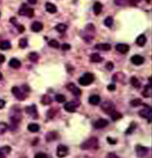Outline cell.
I'll list each match as a JSON object with an SVG mask.
<instances>
[{
  "label": "cell",
  "mask_w": 152,
  "mask_h": 158,
  "mask_svg": "<svg viewBox=\"0 0 152 158\" xmlns=\"http://www.w3.org/2000/svg\"><path fill=\"white\" fill-rule=\"evenodd\" d=\"M28 46V40L26 38H21L19 41V47L21 48H26Z\"/></svg>",
  "instance_id": "43"
},
{
  "label": "cell",
  "mask_w": 152,
  "mask_h": 158,
  "mask_svg": "<svg viewBox=\"0 0 152 158\" xmlns=\"http://www.w3.org/2000/svg\"><path fill=\"white\" fill-rule=\"evenodd\" d=\"M80 105V102L79 101H72L70 102H67L64 104V109L67 112H75L76 111L77 107Z\"/></svg>",
  "instance_id": "7"
},
{
  "label": "cell",
  "mask_w": 152,
  "mask_h": 158,
  "mask_svg": "<svg viewBox=\"0 0 152 158\" xmlns=\"http://www.w3.org/2000/svg\"><path fill=\"white\" fill-rule=\"evenodd\" d=\"M113 80L114 81H120V82H124V80H125V75H124L123 73L121 72H118V73H116L115 75L113 76Z\"/></svg>",
  "instance_id": "21"
},
{
  "label": "cell",
  "mask_w": 152,
  "mask_h": 158,
  "mask_svg": "<svg viewBox=\"0 0 152 158\" xmlns=\"http://www.w3.org/2000/svg\"><path fill=\"white\" fill-rule=\"evenodd\" d=\"M43 29H44V26L40 21H34L31 26V29L34 32H40L41 31H42Z\"/></svg>",
  "instance_id": "20"
},
{
  "label": "cell",
  "mask_w": 152,
  "mask_h": 158,
  "mask_svg": "<svg viewBox=\"0 0 152 158\" xmlns=\"http://www.w3.org/2000/svg\"><path fill=\"white\" fill-rule=\"evenodd\" d=\"M18 14L21 16H26V17L31 18L34 15V10H33V9L29 7L27 4L23 3L18 10Z\"/></svg>",
  "instance_id": "4"
},
{
  "label": "cell",
  "mask_w": 152,
  "mask_h": 158,
  "mask_svg": "<svg viewBox=\"0 0 152 158\" xmlns=\"http://www.w3.org/2000/svg\"><path fill=\"white\" fill-rule=\"evenodd\" d=\"M28 130L32 133L37 132L40 130V126L37 124H30L28 125Z\"/></svg>",
  "instance_id": "33"
},
{
  "label": "cell",
  "mask_w": 152,
  "mask_h": 158,
  "mask_svg": "<svg viewBox=\"0 0 152 158\" xmlns=\"http://www.w3.org/2000/svg\"><path fill=\"white\" fill-rule=\"evenodd\" d=\"M3 79V75H2V73L0 72V80H2Z\"/></svg>",
  "instance_id": "56"
},
{
  "label": "cell",
  "mask_w": 152,
  "mask_h": 158,
  "mask_svg": "<svg viewBox=\"0 0 152 158\" xmlns=\"http://www.w3.org/2000/svg\"><path fill=\"white\" fill-rule=\"evenodd\" d=\"M35 157H48V155L43 152H38L35 155Z\"/></svg>",
  "instance_id": "51"
},
{
  "label": "cell",
  "mask_w": 152,
  "mask_h": 158,
  "mask_svg": "<svg viewBox=\"0 0 152 158\" xmlns=\"http://www.w3.org/2000/svg\"><path fill=\"white\" fill-rule=\"evenodd\" d=\"M0 16H1V13H0Z\"/></svg>",
  "instance_id": "57"
},
{
  "label": "cell",
  "mask_w": 152,
  "mask_h": 158,
  "mask_svg": "<svg viewBox=\"0 0 152 158\" xmlns=\"http://www.w3.org/2000/svg\"><path fill=\"white\" fill-rule=\"evenodd\" d=\"M142 94L144 97H151V82H149L148 85H146L144 87V89H143Z\"/></svg>",
  "instance_id": "24"
},
{
  "label": "cell",
  "mask_w": 152,
  "mask_h": 158,
  "mask_svg": "<svg viewBox=\"0 0 152 158\" xmlns=\"http://www.w3.org/2000/svg\"><path fill=\"white\" fill-rule=\"evenodd\" d=\"M107 89L109 91H114L116 89V86L114 84H109L108 86H107Z\"/></svg>",
  "instance_id": "50"
},
{
  "label": "cell",
  "mask_w": 152,
  "mask_h": 158,
  "mask_svg": "<svg viewBox=\"0 0 152 158\" xmlns=\"http://www.w3.org/2000/svg\"><path fill=\"white\" fill-rule=\"evenodd\" d=\"M57 113V111H56V108H52V109H50L48 112V119H53L56 114Z\"/></svg>",
  "instance_id": "45"
},
{
  "label": "cell",
  "mask_w": 152,
  "mask_h": 158,
  "mask_svg": "<svg viewBox=\"0 0 152 158\" xmlns=\"http://www.w3.org/2000/svg\"><path fill=\"white\" fill-rule=\"evenodd\" d=\"M93 10H94V14L96 15L100 14V13L102 10V4L99 2H96V3L94 4V6H93Z\"/></svg>",
  "instance_id": "30"
},
{
  "label": "cell",
  "mask_w": 152,
  "mask_h": 158,
  "mask_svg": "<svg viewBox=\"0 0 152 158\" xmlns=\"http://www.w3.org/2000/svg\"><path fill=\"white\" fill-rule=\"evenodd\" d=\"M130 82H131V85H132V86L134 87V88H135V89H140L141 87L140 81V80H139L136 77H135V76H133V77L131 78V79H130Z\"/></svg>",
  "instance_id": "29"
},
{
  "label": "cell",
  "mask_w": 152,
  "mask_h": 158,
  "mask_svg": "<svg viewBox=\"0 0 152 158\" xmlns=\"http://www.w3.org/2000/svg\"><path fill=\"white\" fill-rule=\"evenodd\" d=\"M61 48L63 51H68L69 49H70V45L69 43H63V45H62Z\"/></svg>",
  "instance_id": "47"
},
{
  "label": "cell",
  "mask_w": 152,
  "mask_h": 158,
  "mask_svg": "<svg viewBox=\"0 0 152 158\" xmlns=\"http://www.w3.org/2000/svg\"><path fill=\"white\" fill-rule=\"evenodd\" d=\"M52 101H53V100H52L51 97L47 94L44 95L41 97V103L44 104V105H49L50 103H52Z\"/></svg>",
  "instance_id": "32"
},
{
  "label": "cell",
  "mask_w": 152,
  "mask_h": 158,
  "mask_svg": "<svg viewBox=\"0 0 152 158\" xmlns=\"http://www.w3.org/2000/svg\"><path fill=\"white\" fill-rule=\"evenodd\" d=\"M104 23H105V25L107 27H112V26H113V18L112 17H107L105 19V21H104Z\"/></svg>",
  "instance_id": "41"
},
{
  "label": "cell",
  "mask_w": 152,
  "mask_h": 158,
  "mask_svg": "<svg viewBox=\"0 0 152 158\" xmlns=\"http://www.w3.org/2000/svg\"><path fill=\"white\" fill-rule=\"evenodd\" d=\"M55 100L58 103H64L66 101V97L63 94H56L55 96Z\"/></svg>",
  "instance_id": "38"
},
{
  "label": "cell",
  "mask_w": 152,
  "mask_h": 158,
  "mask_svg": "<svg viewBox=\"0 0 152 158\" xmlns=\"http://www.w3.org/2000/svg\"><path fill=\"white\" fill-rule=\"evenodd\" d=\"M111 45L109 43H97L95 45V48L99 51H103V52H108L111 50Z\"/></svg>",
  "instance_id": "18"
},
{
  "label": "cell",
  "mask_w": 152,
  "mask_h": 158,
  "mask_svg": "<svg viewBox=\"0 0 152 158\" xmlns=\"http://www.w3.org/2000/svg\"><path fill=\"white\" fill-rule=\"evenodd\" d=\"M135 152L136 155L139 157H144L148 153V149L146 147H144L141 145H137L135 146Z\"/></svg>",
  "instance_id": "13"
},
{
  "label": "cell",
  "mask_w": 152,
  "mask_h": 158,
  "mask_svg": "<svg viewBox=\"0 0 152 158\" xmlns=\"http://www.w3.org/2000/svg\"><path fill=\"white\" fill-rule=\"evenodd\" d=\"M94 81V75L91 73H86L79 79V84L82 86H87L93 83Z\"/></svg>",
  "instance_id": "3"
},
{
  "label": "cell",
  "mask_w": 152,
  "mask_h": 158,
  "mask_svg": "<svg viewBox=\"0 0 152 158\" xmlns=\"http://www.w3.org/2000/svg\"><path fill=\"white\" fill-rule=\"evenodd\" d=\"M139 115L140 116H141L142 118L146 119L148 122H151V115H152V112H151V107L147 106L145 108H143L141 109L140 112H139Z\"/></svg>",
  "instance_id": "8"
},
{
  "label": "cell",
  "mask_w": 152,
  "mask_h": 158,
  "mask_svg": "<svg viewBox=\"0 0 152 158\" xmlns=\"http://www.w3.org/2000/svg\"><path fill=\"white\" fill-rule=\"evenodd\" d=\"M110 117H111V119H113V121H117V120H119L120 119L122 118V115L120 114V112H117L116 110L115 111H113V112H112L111 114H110Z\"/></svg>",
  "instance_id": "36"
},
{
  "label": "cell",
  "mask_w": 152,
  "mask_h": 158,
  "mask_svg": "<svg viewBox=\"0 0 152 158\" xmlns=\"http://www.w3.org/2000/svg\"><path fill=\"white\" fill-rule=\"evenodd\" d=\"M108 122L107 119H98L97 120L94 124V126L95 129H102V128H105V126H108Z\"/></svg>",
  "instance_id": "14"
},
{
  "label": "cell",
  "mask_w": 152,
  "mask_h": 158,
  "mask_svg": "<svg viewBox=\"0 0 152 158\" xmlns=\"http://www.w3.org/2000/svg\"><path fill=\"white\" fill-rule=\"evenodd\" d=\"M11 147L9 146L1 147L0 148V157L3 158L7 157L11 152Z\"/></svg>",
  "instance_id": "19"
},
{
  "label": "cell",
  "mask_w": 152,
  "mask_h": 158,
  "mask_svg": "<svg viewBox=\"0 0 152 158\" xmlns=\"http://www.w3.org/2000/svg\"><path fill=\"white\" fill-rule=\"evenodd\" d=\"M98 147H99L98 140H97V138H94V137L89 138L81 144V149L84 150H97V149H98Z\"/></svg>",
  "instance_id": "2"
},
{
  "label": "cell",
  "mask_w": 152,
  "mask_h": 158,
  "mask_svg": "<svg viewBox=\"0 0 152 158\" xmlns=\"http://www.w3.org/2000/svg\"><path fill=\"white\" fill-rule=\"evenodd\" d=\"M116 50L121 54H126L130 50V47L126 43H118L116 46Z\"/></svg>",
  "instance_id": "16"
},
{
  "label": "cell",
  "mask_w": 152,
  "mask_h": 158,
  "mask_svg": "<svg viewBox=\"0 0 152 158\" xmlns=\"http://www.w3.org/2000/svg\"><path fill=\"white\" fill-rule=\"evenodd\" d=\"M130 103H131V105H132V106L137 107V106L141 105V104L143 103V102H142V100L140 99V98H135V99H134V100H132Z\"/></svg>",
  "instance_id": "42"
},
{
  "label": "cell",
  "mask_w": 152,
  "mask_h": 158,
  "mask_svg": "<svg viewBox=\"0 0 152 158\" xmlns=\"http://www.w3.org/2000/svg\"><path fill=\"white\" fill-rule=\"evenodd\" d=\"M9 66L12 67V68H14V69H18L21 66V63L20 60H18V59L13 58V59H11L10 60Z\"/></svg>",
  "instance_id": "23"
},
{
  "label": "cell",
  "mask_w": 152,
  "mask_h": 158,
  "mask_svg": "<svg viewBox=\"0 0 152 158\" xmlns=\"http://www.w3.org/2000/svg\"><path fill=\"white\" fill-rule=\"evenodd\" d=\"M59 138V134L56 131H49L47 133V135L45 136V139L48 142L49 141H53L55 140H57Z\"/></svg>",
  "instance_id": "17"
},
{
  "label": "cell",
  "mask_w": 152,
  "mask_h": 158,
  "mask_svg": "<svg viewBox=\"0 0 152 158\" xmlns=\"http://www.w3.org/2000/svg\"><path fill=\"white\" fill-rule=\"evenodd\" d=\"M101 102V97L98 95H91L89 97V103L92 105H97Z\"/></svg>",
  "instance_id": "22"
},
{
  "label": "cell",
  "mask_w": 152,
  "mask_h": 158,
  "mask_svg": "<svg viewBox=\"0 0 152 158\" xmlns=\"http://www.w3.org/2000/svg\"><path fill=\"white\" fill-rule=\"evenodd\" d=\"M10 119L11 122L10 125V130H15L18 128V124L21 120V112L20 108L13 107L10 110Z\"/></svg>",
  "instance_id": "1"
},
{
  "label": "cell",
  "mask_w": 152,
  "mask_h": 158,
  "mask_svg": "<svg viewBox=\"0 0 152 158\" xmlns=\"http://www.w3.org/2000/svg\"><path fill=\"white\" fill-rule=\"evenodd\" d=\"M107 141H108L110 145H115V144L117 143V140L110 138V137H108V138H107Z\"/></svg>",
  "instance_id": "48"
},
{
  "label": "cell",
  "mask_w": 152,
  "mask_h": 158,
  "mask_svg": "<svg viewBox=\"0 0 152 158\" xmlns=\"http://www.w3.org/2000/svg\"><path fill=\"white\" fill-rule=\"evenodd\" d=\"M5 104H6V101H3L2 99H0V109L3 108L4 106H5Z\"/></svg>",
  "instance_id": "52"
},
{
  "label": "cell",
  "mask_w": 152,
  "mask_h": 158,
  "mask_svg": "<svg viewBox=\"0 0 152 158\" xmlns=\"http://www.w3.org/2000/svg\"><path fill=\"white\" fill-rule=\"evenodd\" d=\"M25 111L28 114V115L31 116L32 119H37L39 117L37 109V107H36L35 104H32L30 106H27Z\"/></svg>",
  "instance_id": "9"
},
{
  "label": "cell",
  "mask_w": 152,
  "mask_h": 158,
  "mask_svg": "<svg viewBox=\"0 0 152 158\" xmlns=\"http://www.w3.org/2000/svg\"><path fill=\"white\" fill-rule=\"evenodd\" d=\"M101 108L103 112H105L106 114L110 115L112 112L115 111V105L113 102L110 101H106L105 102H103L101 105Z\"/></svg>",
  "instance_id": "6"
},
{
  "label": "cell",
  "mask_w": 152,
  "mask_h": 158,
  "mask_svg": "<svg viewBox=\"0 0 152 158\" xmlns=\"http://www.w3.org/2000/svg\"><path fill=\"white\" fill-rule=\"evenodd\" d=\"M114 3L119 6H126L127 4H129V0H114Z\"/></svg>",
  "instance_id": "40"
},
{
  "label": "cell",
  "mask_w": 152,
  "mask_h": 158,
  "mask_svg": "<svg viewBox=\"0 0 152 158\" xmlns=\"http://www.w3.org/2000/svg\"><path fill=\"white\" fill-rule=\"evenodd\" d=\"M28 2H29L30 4H32V5H34V4H36V3H37V0H28Z\"/></svg>",
  "instance_id": "54"
},
{
  "label": "cell",
  "mask_w": 152,
  "mask_h": 158,
  "mask_svg": "<svg viewBox=\"0 0 152 158\" xmlns=\"http://www.w3.org/2000/svg\"><path fill=\"white\" fill-rule=\"evenodd\" d=\"M136 127H137V124L135 123V122H132V124H130V126H129V128L125 131V134L126 135H131L132 133L134 132V130L136 129Z\"/></svg>",
  "instance_id": "35"
},
{
  "label": "cell",
  "mask_w": 152,
  "mask_h": 158,
  "mask_svg": "<svg viewBox=\"0 0 152 158\" xmlns=\"http://www.w3.org/2000/svg\"><path fill=\"white\" fill-rule=\"evenodd\" d=\"M28 58L32 63H37L39 59V55L37 52H30L28 55Z\"/></svg>",
  "instance_id": "34"
},
{
  "label": "cell",
  "mask_w": 152,
  "mask_h": 158,
  "mask_svg": "<svg viewBox=\"0 0 152 158\" xmlns=\"http://www.w3.org/2000/svg\"><path fill=\"white\" fill-rule=\"evenodd\" d=\"M10 21L11 22L14 26L18 29V32H21V33H22L24 31H25V27H24L23 26H21V25H20V24H18V21H17V20H16V18L15 17H11L10 18Z\"/></svg>",
  "instance_id": "26"
},
{
  "label": "cell",
  "mask_w": 152,
  "mask_h": 158,
  "mask_svg": "<svg viewBox=\"0 0 152 158\" xmlns=\"http://www.w3.org/2000/svg\"><path fill=\"white\" fill-rule=\"evenodd\" d=\"M8 129V125L4 122H0V135H3Z\"/></svg>",
  "instance_id": "39"
},
{
  "label": "cell",
  "mask_w": 152,
  "mask_h": 158,
  "mask_svg": "<svg viewBox=\"0 0 152 158\" xmlns=\"http://www.w3.org/2000/svg\"><path fill=\"white\" fill-rule=\"evenodd\" d=\"M4 61H5V56L2 54H0V64L4 63Z\"/></svg>",
  "instance_id": "53"
},
{
  "label": "cell",
  "mask_w": 152,
  "mask_h": 158,
  "mask_svg": "<svg viewBox=\"0 0 152 158\" xmlns=\"http://www.w3.org/2000/svg\"><path fill=\"white\" fill-rule=\"evenodd\" d=\"M45 9H46L47 12H48L50 14H55V13L57 12V7L53 3H46V4H45Z\"/></svg>",
  "instance_id": "27"
},
{
  "label": "cell",
  "mask_w": 152,
  "mask_h": 158,
  "mask_svg": "<svg viewBox=\"0 0 152 158\" xmlns=\"http://www.w3.org/2000/svg\"><path fill=\"white\" fill-rule=\"evenodd\" d=\"M90 58L92 63H101L103 61V58L101 57V55L97 53H93Z\"/></svg>",
  "instance_id": "31"
},
{
  "label": "cell",
  "mask_w": 152,
  "mask_h": 158,
  "mask_svg": "<svg viewBox=\"0 0 152 158\" xmlns=\"http://www.w3.org/2000/svg\"><path fill=\"white\" fill-rule=\"evenodd\" d=\"M107 157H117V156L113 154V153H109L108 155H107Z\"/></svg>",
  "instance_id": "55"
},
{
  "label": "cell",
  "mask_w": 152,
  "mask_h": 158,
  "mask_svg": "<svg viewBox=\"0 0 152 158\" xmlns=\"http://www.w3.org/2000/svg\"><path fill=\"white\" fill-rule=\"evenodd\" d=\"M141 0H129V4L132 6H136L138 3H140Z\"/></svg>",
  "instance_id": "49"
},
{
  "label": "cell",
  "mask_w": 152,
  "mask_h": 158,
  "mask_svg": "<svg viewBox=\"0 0 152 158\" xmlns=\"http://www.w3.org/2000/svg\"><path fill=\"white\" fill-rule=\"evenodd\" d=\"M11 48V43L8 40H3L0 42V49L3 51H6Z\"/></svg>",
  "instance_id": "28"
},
{
  "label": "cell",
  "mask_w": 152,
  "mask_h": 158,
  "mask_svg": "<svg viewBox=\"0 0 152 158\" xmlns=\"http://www.w3.org/2000/svg\"><path fill=\"white\" fill-rule=\"evenodd\" d=\"M68 152H69L68 147L64 146V145H59L58 147H57L56 154L59 157H64L68 154Z\"/></svg>",
  "instance_id": "11"
},
{
  "label": "cell",
  "mask_w": 152,
  "mask_h": 158,
  "mask_svg": "<svg viewBox=\"0 0 152 158\" xmlns=\"http://www.w3.org/2000/svg\"><path fill=\"white\" fill-rule=\"evenodd\" d=\"M67 87V89L68 91H70L74 96H75V97H79V96H81L82 94V91H81V89L78 88V87L76 86L75 85L74 83H68L66 86Z\"/></svg>",
  "instance_id": "10"
},
{
  "label": "cell",
  "mask_w": 152,
  "mask_h": 158,
  "mask_svg": "<svg viewBox=\"0 0 152 158\" xmlns=\"http://www.w3.org/2000/svg\"><path fill=\"white\" fill-rule=\"evenodd\" d=\"M11 92L15 97L17 98L18 100H19V101H24V100L26 99V92H25L23 89L21 90L19 87L14 86L11 89Z\"/></svg>",
  "instance_id": "5"
},
{
  "label": "cell",
  "mask_w": 152,
  "mask_h": 158,
  "mask_svg": "<svg viewBox=\"0 0 152 158\" xmlns=\"http://www.w3.org/2000/svg\"><path fill=\"white\" fill-rule=\"evenodd\" d=\"M144 58L140 55H135L131 58V62L135 66H140L144 63Z\"/></svg>",
  "instance_id": "15"
},
{
  "label": "cell",
  "mask_w": 152,
  "mask_h": 158,
  "mask_svg": "<svg viewBox=\"0 0 152 158\" xmlns=\"http://www.w3.org/2000/svg\"><path fill=\"white\" fill-rule=\"evenodd\" d=\"M48 45L53 48H59V43L56 40H51L48 42Z\"/></svg>",
  "instance_id": "44"
},
{
  "label": "cell",
  "mask_w": 152,
  "mask_h": 158,
  "mask_svg": "<svg viewBox=\"0 0 152 158\" xmlns=\"http://www.w3.org/2000/svg\"><path fill=\"white\" fill-rule=\"evenodd\" d=\"M55 29H56V30L59 32H60V33H63V32H64L67 30V26H66L65 24L60 23V24H58V25H57V26L55 27Z\"/></svg>",
  "instance_id": "37"
},
{
  "label": "cell",
  "mask_w": 152,
  "mask_h": 158,
  "mask_svg": "<svg viewBox=\"0 0 152 158\" xmlns=\"http://www.w3.org/2000/svg\"><path fill=\"white\" fill-rule=\"evenodd\" d=\"M86 30L89 32H95V27L94 26V25H92V24H89L87 25V26L86 27ZM93 38H94V36H92V35L89 34V33H86V35H85L84 37H83V39L86 42H91V40H93Z\"/></svg>",
  "instance_id": "12"
},
{
  "label": "cell",
  "mask_w": 152,
  "mask_h": 158,
  "mask_svg": "<svg viewBox=\"0 0 152 158\" xmlns=\"http://www.w3.org/2000/svg\"><path fill=\"white\" fill-rule=\"evenodd\" d=\"M105 68L110 71V70H113L114 64L112 63V62H108V63H106V65H105Z\"/></svg>",
  "instance_id": "46"
},
{
  "label": "cell",
  "mask_w": 152,
  "mask_h": 158,
  "mask_svg": "<svg viewBox=\"0 0 152 158\" xmlns=\"http://www.w3.org/2000/svg\"><path fill=\"white\" fill-rule=\"evenodd\" d=\"M146 42V37L145 35L141 34L137 38H136V40H135V43L137 44L138 46L143 47L145 45V43Z\"/></svg>",
  "instance_id": "25"
}]
</instances>
